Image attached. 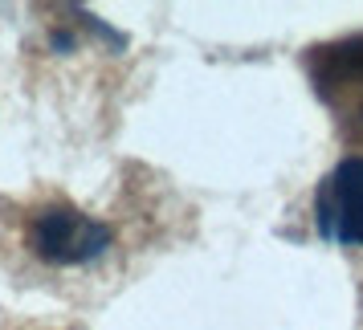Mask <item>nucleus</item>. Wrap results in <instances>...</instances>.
Masks as SVG:
<instances>
[{"instance_id": "7ed1b4c3", "label": "nucleus", "mask_w": 363, "mask_h": 330, "mask_svg": "<svg viewBox=\"0 0 363 330\" xmlns=\"http://www.w3.org/2000/svg\"><path fill=\"white\" fill-rule=\"evenodd\" d=\"M314 224L330 245H363V159H343L314 192Z\"/></svg>"}, {"instance_id": "f257e3e1", "label": "nucleus", "mask_w": 363, "mask_h": 330, "mask_svg": "<svg viewBox=\"0 0 363 330\" xmlns=\"http://www.w3.org/2000/svg\"><path fill=\"white\" fill-rule=\"evenodd\" d=\"M29 241H33L37 257L50 265H82L94 261L111 249V229L94 220V216L78 212L69 204H50L33 216L29 224Z\"/></svg>"}, {"instance_id": "f03ea898", "label": "nucleus", "mask_w": 363, "mask_h": 330, "mask_svg": "<svg viewBox=\"0 0 363 330\" xmlns=\"http://www.w3.org/2000/svg\"><path fill=\"white\" fill-rule=\"evenodd\" d=\"M311 78L318 98L343 123V131L363 139V37H347L327 50H314Z\"/></svg>"}]
</instances>
